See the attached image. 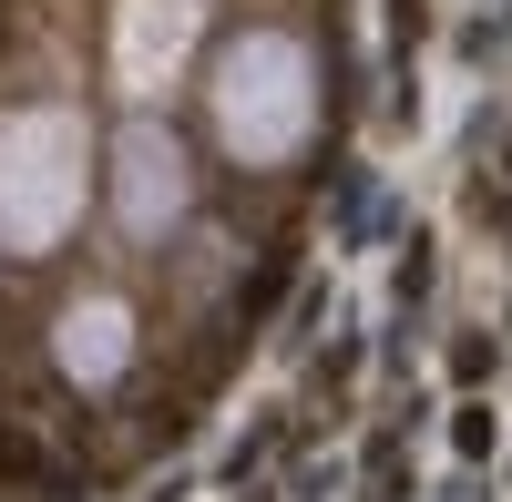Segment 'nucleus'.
<instances>
[{
    "mask_svg": "<svg viewBox=\"0 0 512 502\" xmlns=\"http://www.w3.org/2000/svg\"><path fill=\"white\" fill-rule=\"evenodd\" d=\"M195 123L205 154L236 164V175H287L308 164L328 134V62L308 31L287 21H236L195 72Z\"/></svg>",
    "mask_w": 512,
    "mask_h": 502,
    "instance_id": "1",
    "label": "nucleus"
},
{
    "mask_svg": "<svg viewBox=\"0 0 512 502\" xmlns=\"http://www.w3.org/2000/svg\"><path fill=\"white\" fill-rule=\"evenodd\" d=\"M103 205V134L62 93L0 103V267H41Z\"/></svg>",
    "mask_w": 512,
    "mask_h": 502,
    "instance_id": "2",
    "label": "nucleus"
},
{
    "mask_svg": "<svg viewBox=\"0 0 512 502\" xmlns=\"http://www.w3.org/2000/svg\"><path fill=\"white\" fill-rule=\"evenodd\" d=\"M195 195H205L195 144L164 113H123L103 134V226L134 246V257H164V246L195 226Z\"/></svg>",
    "mask_w": 512,
    "mask_h": 502,
    "instance_id": "3",
    "label": "nucleus"
},
{
    "mask_svg": "<svg viewBox=\"0 0 512 502\" xmlns=\"http://www.w3.org/2000/svg\"><path fill=\"white\" fill-rule=\"evenodd\" d=\"M41 349H52V369L82 390V400H103L134 380V359H144V318L123 287H72V298L52 308V328H41Z\"/></svg>",
    "mask_w": 512,
    "mask_h": 502,
    "instance_id": "4",
    "label": "nucleus"
}]
</instances>
